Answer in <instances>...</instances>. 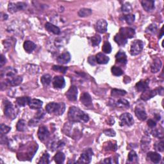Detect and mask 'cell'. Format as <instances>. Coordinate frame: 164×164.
<instances>
[{"instance_id":"cell-1","label":"cell","mask_w":164,"mask_h":164,"mask_svg":"<svg viewBox=\"0 0 164 164\" xmlns=\"http://www.w3.org/2000/svg\"><path fill=\"white\" fill-rule=\"evenodd\" d=\"M68 118L73 122H87L89 120V117L79 108L71 106L68 111Z\"/></svg>"},{"instance_id":"cell-2","label":"cell","mask_w":164,"mask_h":164,"mask_svg":"<svg viewBox=\"0 0 164 164\" xmlns=\"http://www.w3.org/2000/svg\"><path fill=\"white\" fill-rule=\"evenodd\" d=\"M65 110V105L64 103L52 102L46 106V110L48 114L60 115L64 114Z\"/></svg>"},{"instance_id":"cell-3","label":"cell","mask_w":164,"mask_h":164,"mask_svg":"<svg viewBox=\"0 0 164 164\" xmlns=\"http://www.w3.org/2000/svg\"><path fill=\"white\" fill-rule=\"evenodd\" d=\"M4 105V113L5 116L10 119H14L17 117L18 114V109L15 107L12 103L8 100H5L3 102Z\"/></svg>"},{"instance_id":"cell-4","label":"cell","mask_w":164,"mask_h":164,"mask_svg":"<svg viewBox=\"0 0 164 164\" xmlns=\"http://www.w3.org/2000/svg\"><path fill=\"white\" fill-rule=\"evenodd\" d=\"M163 93V88L162 87L156 88L155 90H146L144 91L142 94L140 96V99L143 101H147L157 94L162 95Z\"/></svg>"},{"instance_id":"cell-5","label":"cell","mask_w":164,"mask_h":164,"mask_svg":"<svg viewBox=\"0 0 164 164\" xmlns=\"http://www.w3.org/2000/svg\"><path fill=\"white\" fill-rule=\"evenodd\" d=\"M144 48V42L140 40H135L132 43L130 47V54L135 56L141 53Z\"/></svg>"},{"instance_id":"cell-6","label":"cell","mask_w":164,"mask_h":164,"mask_svg":"<svg viewBox=\"0 0 164 164\" xmlns=\"http://www.w3.org/2000/svg\"><path fill=\"white\" fill-rule=\"evenodd\" d=\"M119 124L121 126H131L134 124V119L132 115L129 113L122 114L119 118Z\"/></svg>"},{"instance_id":"cell-7","label":"cell","mask_w":164,"mask_h":164,"mask_svg":"<svg viewBox=\"0 0 164 164\" xmlns=\"http://www.w3.org/2000/svg\"><path fill=\"white\" fill-rule=\"evenodd\" d=\"M93 155V151L91 148L87 149L85 150L81 155L79 160H78L76 163H89L91 162V158Z\"/></svg>"},{"instance_id":"cell-8","label":"cell","mask_w":164,"mask_h":164,"mask_svg":"<svg viewBox=\"0 0 164 164\" xmlns=\"http://www.w3.org/2000/svg\"><path fill=\"white\" fill-rule=\"evenodd\" d=\"M27 3L23 2H18L17 3H9L8 6V10L10 13H16L19 10H23L27 8Z\"/></svg>"},{"instance_id":"cell-9","label":"cell","mask_w":164,"mask_h":164,"mask_svg":"<svg viewBox=\"0 0 164 164\" xmlns=\"http://www.w3.org/2000/svg\"><path fill=\"white\" fill-rule=\"evenodd\" d=\"M22 81H23V78L17 76L9 78V79H5L4 82H1V84H4L5 86L16 87L19 85Z\"/></svg>"},{"instance_id":"cell-10","label":"cell","mask_w":164,"mask_h":164,"mask_svg":"<svg viewBox=\"0 0 164 164\" xmlns=\"http://www.w3.org/2000/svg\"><path fill=\"white\" fill-rule=\"evenodd\" d=\"M17 73V71L16 69L12 67H8L1 70V76L2 78H6L5 79H9V78L16 76Z\"/></svg>"},{"instance_id":"cell-11","label":"cell","mask_w":164,"mask_h":164,"mask_svg":"<svg viewBox=\"0 0 164 164\" xmlns=\"http://www.w3.org/2000/svg\"><path fill=\"white\" fill-rule=\"evenodd\" d=\"M119 33L121 35L124 37L125 39L128 40V39H132L135 35V29L132 28H121L119 30Z\"/></svg>"},{"instance_id":"cell-12","label":"cell","mask_w":164,"mask_h":164,"mask_svg":"<svg viewBox=\"0 0 164 164\" xmlns=\"http://www.w3.org/2000/svg\"><path fill=\"white\" fill-rule=\"evenodd\" d=\"M65 96L70 101H75L78 96V88L74 85H72L66 92Z\"/></svg>"},{"instance_id":"cell-13","label":"cell","mask_w":164,"mask_h":164,"mask_svg":"<svg viewBox=\"0 0 164 164\" xmlns=\"http://www.w3.org/2000/svg\"><path fill=\"white\" fill-rule=\"evenodd\" d=\"M37 135L40 140L44 141L46 140L50 136V132L48 131L47 128L44 126H42L39 128L38 133H37Z\"/></svg>"},{"instance_id":"cell-14","label":"cell","mask_w":164,"mask_h":164,"mask_svg":"<svg viewBox=\"0 0 164 164\" xmlns=\"http://www.w3.org/2000/svg\"><path fill=\"white\" fill-rule=\"evenodd\" d=\"M53 87L56 88H63L65 86V81L64 77L60 76H55L53 80Z\"/></svg>"},{"instance_id":"cell-15","label":"cell","mask_w":164,"mask_h":164,"mask_svg":"<svg viewBox=\"0 0 164 164\" xmlns=\"http://www.w3.org/2000/svg\"><path fill=\"white\" fill-rule=\"evenodd\" d=\"M80 101L81 103L86 107H91L92 105L91 96L87 92H83L81 95Z\"/></svg>"},{"instance_id":"cell-16","label":"cell","mask_w":164,"mask_h":164,"mask_svg":"<svg viewBox=\"0 0 164 164\" xmlns=\"http://www.w3.org/2000/svg\"><path fill=\"white\" fill-rule=\"evenodd\" d=\"M135 114L136 117L142 121H145L147 119V114L146 112V110L142 106H137L135 110Z\"/></svg>"},{"instance_id":"cell-17","label":"cell","mask_w":164,"mask_h":164,"mask_svg":"<svg viewBox=\"0 0 164 164\" xmlns=\"http://www.w3.org/2000/svg\"><path fill=\"white\" fill-rule=\"evenodd\" d=\"M108 23L105 19H99L96 25V30L101 33H104L107 31Z\"/></svg>"},{"instance_id":"cell-18","label":"cell","mask_w":164,"mask_h":164,"mask_svg":"<svg viewBox=\"0 0 164 164\" xmlns=\"http://www.w3.org/2000/svg\"><path fill=\"white\" fill-rule=\"evenodd\" d=\"M142 6L146 12H150L155 9V1L151 0H143L141 1Z\"/></svg>"},{"instance_id":"cell-19","label":"cell","mask_w":164,"mask_h":164,"mask_svg":"<svg viewBox=\"0 0 164 164\" xmlns=\"http://www.w3.org/2000/svg\"><path fill=\"white\" fill-rule=\"evenodd\" d=\"M149 80H141L138 82L135 85V88L138 92H144L147 90L149 87Z\"/></svg>"},{"instance_id":"cell-20","label":"cell","mask_w":164,"mask_h":164,"mask_svg":"<svg viewBox=\"0 0 164 164\" xmlns=\"http://www.w3.org/2000/svg\"><path fill=\"white\" fill-rule=\"evenodd\" d=\"M162 63L160 58H156L151 65V70L152 73H158L162 68Z\"/></svg>"},{"instance_id":"cell-21","label":"cell","mask_w":164,"mask_h":164,"mask_svg":"<svg viewBox=\"0 0 164 164\" xmlns=\"http://www.w3.org/2000/svg\"><path fill=\"white\" fill-rule=\"evenodd\" d=\"M147 158L154 163H158L161 160V156L156 152H149L147 154Z\"/></svg>"},{"instance_id":"cell-22","label":"cell","mask_w":164,"mask_h":164,"mask_svg":"<svg viewBox=\"0 0 164 164\" xmlns=\"http://www.w3.org/2000/svg\"><path fill=\"white\" fill-rule=\"evenodd\" d=\"M96 62L99 64H106L109 63L110 58L106 55L102 53H99L96 56Z\"/></svg>"},{"instance_id":"cell-23","label":"cell","mask_w":164,"mask_h":164,"mask_svg":"<svg viewBox=\"0 0 164 164\" xmlns=\"http://www.w3.org/2000/svg\"><path fill=\"white\" fill-rule=\"evenodd\" d=\"M70 60V55L69 52L63 53L57 58V61L61 64H65Z\"/></svg>"},{"instance_id":"cell-24","label":"cell","mask_w":164,"mask_h":164,"mask_svg":"<svg viewBox=\"0 0 164 164\" xmlns=\"http://www.w3.org/2000/svg\"><path fill=\"white\" fill-rule=\"evenodd\" d=\"M43 105V102L42 101L38 99H31L28 105L30 107V109L34 110L40 109Z\"/></svg>"},{"instance_id":"cell-25","label":"cell","mask_w":164,"mask_h":164,"mask_svg":"<svg viewBox=\"0 0 164 164\" xmlns=\"http://www.w3.org/2000/svg\"><path fill=\"white\" fill-rule=\"evenodd\" d=\"M115 59H116V61L117 62L123 65H125L127 63V56H126L124 52L122 51H119L116 54V55H115Z\"/></svg>"},{"instance_id":"cell-26","label":"cell","mask_w":164,"mask_h":164,"mask_svg":"<svg viewBox=\"0 0 164 164\" xmlns=\"http://www.w3.org/2000/svg\"><path fill=\"white\" fill-rule=\"evenodd\" d=\"M45 28L48 32L54 33L55 35H59L60 33V28L53 24L50 23H46L45 24Z\"/></svg>"},{"instance_id":"cell-27","label":"cell","mask_w":164,"mask_h":164,"mask_svg":"<svg viewBox=\"0 0 164 164\" xmlns=\"http://www.w3.org/2000/svg\"><path fill=\"white\" fill-rule=\"evenodd\" d=\"M23 47L24 50L27 52V53H32V52L36 48V44L33 42L32 41L30 40H27L25 41L23 44Z\"/></svg>"},{"instance_id":"cell-28","label":"cell","mask_w":164,"mask_h":164,"mask_svg":"<svg viewBox=\"0 0 164 164\" xmlns=\"http://www.w3.org/2000/svg\"><path fill=\"white\" fill-rule=\"evenodd\" d=\"M31 98L28 96H23V97H19L16 99V103L19 106H25L29 104Z\"/></svg>"},{"instance_id":"cell-29","label":"cell","mask_w":164,"mask_h":164,"mask_svg":"<svg viewBox=\"0 0 164 164\" xmlns=\"http://www.w3.org/2000/svg\"><path fill=\"white\" fill-rule=\"evenodd\" d=\"M114 40L115 41V42L118 44V45L122 46H124L125 44L127 43V39H125L124 37L121 35L120 33H118L114 37Z\"/></svg>"},{"instance_id":"cell-30","label":"cell","mask_w":164,"mask_h":164,"mask_svg":"<svg viewBox=\"0 0 164 164\" xmlns=\"http://www.w3.org/2000/svg\"><path fill=\"white\" fill-rule=\"evenodd\" d=\"M150 142H151V139H150V137H148L147 135L144 136L142 137V141H141L142 150L144 151L147 150L149 146H150Z\"/></svg>"},{"instance_id":"cell-31","label":"cell","mask_w":164,"mask_h":164,"mask_svg":"<svg viewBox=\"0 0 164 164\" xmlns=\"http://www.w3.org/2000/svg\"><path fill=\"white\" fill-rule=\"evenodd\" d=\"M105 150L106 151H115L117 150V145L115 142L109 141L105 145Z\"/></svg>"},{"instance_id":"cell-32","label":"cell","mask_w":164,"mask_h":164,"mask_svg":"<svg viewBox=\"0 0 164 164\" xmlns=\"http://www.w3.org/2000/svg\"><path fill=\"white\" fill-rule=\"evenodd\" d=\"M65 158V155L62 152H58L54 156V160L55 162L58 164H61L64 163Z\"/></svg>"},{"instance_id":"cell-33","label":"cell","mask_w":164,"mask_h":164,"mask_svg":"<svg viewBox=\"0 0 164 164\" xmlns=\"http://www.w3.org/2000/svg\"><path fill=\"white\" fill-rule=\"evenodd\" d=\"M40 81L44 86L49 85L51 81V76L48 74H44V75L40 78Z\"/></svg>"},{"instance_id":"cell-34","label":"cell","mask_w":164,"mask_h":164,"mask_svg":"<svg viewBox=\"0 0 164 164\" xmlns=\"http://www.w3.org/2000/svg\"><path fill=\"white\" fill-rule=\"evenodd\" d=\"M92 14V10L86 8H83L78 12V16L81 17H86Z\"/></svg>"},{"instance_id":"cell-35","label":"cell","mask_w":164,"mask_h":164,"mask_svg":"<svg viewBox=\"0 0 164 164\" xmlns=\"http://www.w3.org/2000/svg\"><path fill=\"white\" fill-rule=\"evenodd\" d=\"M17 130L18 132H24L27 129V125H26V121L23 119H21L17 123L16 125Z\"/></svg>"},{"instance_id":"cell-36","label":"cell","mask_w":164,"mask_h":164,"mask_svg":"<svg viewBox=\"0 0 164 164\" xmlns=\"http://www.w3.org/2000/svg\"><path fill=\"white\" fill-rule=\"evenodd\" d=\"M65 145V144L61 140H58V141H55L53 143L51 144V150L52 151H55L58 150L59 148L62 147Z\"/></svg>"},{"instance_id":"cell-37","label":"cell","mask_w":164,"mask_h":164,"mask_svg":"<svg viewBox=\"0 0 164 164\" xmlns=\"http://www.w3.org/2000/svg\"><path fill=\"white\" fill-rule=\"evenodd\" d=\"M128 162H138V156L137 154L136 153V152L135 151H131L128 154Z\"/></svg>"},{"instance_id":"cell-38","label":"cell","mask_w":164,"mask_h":164,"mask_svg":"<svg viewBox=\"0 0 164 164\" xmlns=\"http://www.w3.org/2000/svg\"><path fill=\"white\" fill-rule=\"evenodd\" d=\"M126 94V92L124 90H121V89L114 88L111 91V96L119 97V96H124Z\"/></svg>"},{"instance_id":"cell-39","label":"cell","mask_w":164,"mask_h":164,"mask_svg":"<svg viewBox=\"0 0 164 164\" xmlns=\"http://www.w3.org/2000/svg\"><path fill=\"white\" fill-rule=\"evenodd\" d=\"M151 134L152 136L155 137L159 138L160 139H162L163 137V132L162 129H154L151 131Z\"/></svg>"},{"instance_id":"cell-40","label":"cell","mask_w":164,"mask_h":164,"mask_svg":"<svg viewBox=\"0 0 164 164\" xmlns=\"http://www.w3.org/2000/svg\"><path fill=\"white\" fill-rule=\"evenodd\" d=\"M117 106H119V107H121V108H129V102L127 100H126L124 99H119L117 103Z\"/></svg>"},{"instance_id":"cell-41","label":"cell","mask_w":164,"mask_h":164,"mask_svg":"<svg viewBox=\"0 0 164 164\" xmlns=\"http://www.w3.org/2000/svg\"><path fill=\"white\" fill-rule=\"evenodd\" d=\"M111 71L115 76H120L123 74V70L120 68L116 66H113L111 69Z\"/></svg>"},{"instance_id":"cell-42","label":"cell","mask_w":164,"mask_h":164,"mask_svg":"<svg viewBox=\"0 0 164 164\" xmlns=\"http://www.w3.org/2000/svg\"><path fill=\"white\" fill-rule=\"evenodd\" d=\"M38 163H50V155L47 152H44L42 156V157L40 158V160L38 162Z\"/></svg>"},{"instance_id":"cell-43","label":"cell","mask_w":164,"mask_h":164,"mask_svg":"<svg viewBox=\"0 0 164 164\" xmlns=\"http://www.w3.org/2000/svg\"><path fill=\"white\" fill-rule=\"evenodd\" d=\"M154 147L156 151L159 152H163L164 150V142L163 140H162L161 141L157 142L154 145Z\"/></svg>"},{"instance_id":"cell-44","label":"cell","mask_w":164,"mask_h":164,"mask_svg":"<svg viewBox=\"0 0 164 164\" xmlns=\"http://www.w3.org/2000/svg\"><path fill=\"white\" fill-rule=\"evenodd\" d=\"M124 19L126 23H127L128 24H132L133 23V22L135 21V15H133V14H128V15H125L124 16Z\"/></svg>"},{"instance_id":"cell-45","label":"cell","mask_w":164,"mask_h":164,"mask_svg":"<svg viewBox=\"0 0 164 164\" xmlns=\"http://www.w3.org/2000/svg\"><path fill=\"white\" fill-rule=\"evenodd\" d=\"M111 44L108 42V41H106V42L104 43L103 44V46L102 47V50L104 52V53H105L106 54H109L111 53Z\"/></svg>"},{"instance_id":"cell-46","label":"cell","mask_w":164,"mask_h":164,"mask_svg":"<svg viewBox=\"0 0 164 164\" xmlns=\"http://www.w3.org/2000/svg\"><path fill=\"white\" fill-rule=\"evenodd\" d=\"M121 10L124 13L129 14L132 11V5H130V3H125L124 5H122Z\"/></svg>"},{"instance_id":"cell-47","label":"cell","mask_w":164,"mask_h":164,"mask_svg":"<svg viewBox=\"0 0 164 164\" xmlns=\"http://www.w3.org/2000/svg\"><path fill=\"white\" fill-rule=\"evenodd\" d=\"M101 41V37L99 35H95L91 38V42L94 46L99 45Z\"/></svg>"},{"instance_id":"cell-48","label":"cell","mask_w":164,"mask_h":164,"mask_svg":"<svg viewBox=\"0 0 164 164\" xmlns=\"http://www.w3.org/2000/svg\"><path fill=\"white\" fill-rule=\"evenodd\" d=\"M53 70L55 71H58L60 73H62L63 74H65L67 70H68V67H64V66H60V65H53Z\"/></svg>"},{"instance_id":"cell-49","label":"cell","mask_w":164,"mask_h":164,"mask_svg":"<svg viewBox=\"0 0 164 164\" xmlns=\"http://www.w3.org/2000/svg\"><path fill=\"white\" fill-rule=\"evenodd\" d=\"M11 129V128L9 127V126L5 125L3 124H1V133L3 134H6L7 133H9Z\"/></svg>"},{"instance_id":"cell-50","label":"cell","mask_w":164,"mask_h":164,"mask_svg":"<svg viewBox=\"0 0 164 164\" xmlns=\"http://www.w3.org/2000/svg\"><path fill=\"white\" fill-rule=\"evenodd\" d=\"M39 121V119H37L35 117L33 118L32 120H30V121H29L28 125L29 126H37V124H38Z\"/></svg>"},{"instance_id":"cell-51","label":"cell","mask_w":164,"mask_h":164,"mask_svg":"<svg viewBox=\"0 0 164 164\" xmlns=\"http://www.w3.org/2000/svg\"><path fill=\"white\" fill-rule=\"evenodd\" d=\"M104 133H105L106 136H109V137L115 136V132L113 129H106L104 131Z\"/></svg>"},{"instance_id":"cell-52","label":"cell","mask_w":164,"mask_h":164,"mask_svg":"<svg viewBox=\"0 0 164 164\" xmlns=\"http://www.w3.org/2000/svg\"><path fill=\"white\" fill-rule=\"evenodd\" d=\"M44 115H45V113H44V110L41 109V110H39L38 111H37V113L35 115V117L39 119V120H40V119H42L44 116Z\"/></svg>"},{"instance_id":"cell-53","label":"cell","mask_w":164,"mask_h":164,"mask_svg":"<svg viewBox=\"0 0 164 164\" xmlns=\"http://www.w3.org/2000/svg\"><path fill=\"white\" fill-rule=\"evenodd\" d=\"M0 142L1 144H5L8 143V139L7 137H5V134L1 133V137H0Z\"/></svg>"},{"instance_id":"cell-54","label":"cell","mask_w":164,"mask_h":164,"mask_svg":"<svg viewBox=\"0 0 164 164\" xmlns=\"http://www.w3.org/2000/svg\"><path fill=\"white\" fill-rule=\"evenodd\" d=\"M147 29H149V32L155 33L156 32V30H157V27H156V24H152L150 26H149Z\"/></svg>"},{"instance_id":"cell-55","label":"cell","mask_w":164,"mask_h":164,"mask_svg":"<svg viewBox=\"0 0 164 164\" xmlns=\"http://www.w3.org/2000/svg\"><path fill=\"white\" fill-rule=\"evenodd\" d=\"M88 62L91 65H95L97 63L96 57H94V56H91V57H89L88 58Z\"/></svg>"},{"instance_id":"cell-56","label":"cell","mask_w":164,"mask_h":164,"mask_svg":"<svg viewBox=\"0 0 164 164\" xmlns=\"http://www.w3.org/2000/svg\"><path fill=\"white\" fill-rule=\"evenodd\" d=\"M147 123V126H149V127L151 128H155L156 126V121H155L154 120H152V119H149Z\"/></svg>"},{"instance_id":"cell-57","label":"cell","mask_w":164,"mask_h":164,"mask_svg":"<svg viewBox=\"0 0 164 164\" xmlns=\"http://www.w3.org/2000/svg\"><path fill=\"white\" fill-rule=\"evenodd\" d=\"M6 59L5 58V57L3 56V55H1V60H0V66L3 67L6 64Z\"/></svg>"},{"instance_id":"cell-58","label":"cell","mask_w":164,"mask_h":164,"mask_svg":"<svg viewBox=\"0 0 164 164\" xmlns=\"http://www.w3.org/2000/svg\"><path fill=\"white\" fill-rule=\"evenodd\" d=\"M103 162L105 163H112V162L111 161V158H106L105 160H104Z\"/></svg>"},{"instance_id":"cell-59","label":"cell","mask_w":164,"mask_h":164,"mask_svg":"<svg viewBox=\"0 0 164 164\" xmlns=\"http://www.w3.org/2000/svg\"><path fill=\"white\" fill-rule=\"evenodd\" d=\"M163 27L162 28V29H161V35H160V37H159V39H160L161 38V37L163 36Z\"/></svg>"}]
</instances>
